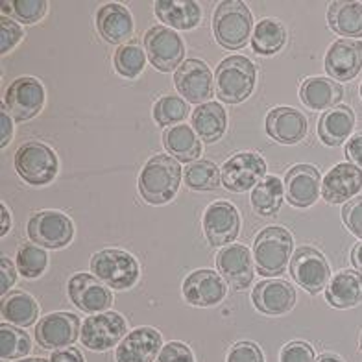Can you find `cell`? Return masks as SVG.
<instances>
[{"instance_id": "cell-30", "label": "cell", "mask_w": 362, "mask_h": 362, "mask_svg": "<svg viewBox=\"0 0 362 362\" xmlns=\"http://www.w3.org/2000/svg\"><path fill=\"white\" fill-rule=\"evenodd\" d=\"M228 128V115L218 102H205L192 111V129L204 143H216Z\"/></svg>"}, {"instance_id": "cell-35", "label": "cell", "mask_w": 362, "mask_h": 362, "mask_svg": "<svg viewBox=\"0 0 362 362\" xmlns=\"http://www.w3.org/2000/svg\"><path fill=\"white\" fill-rule=\"evenodd\" d=\"M286 32L283 24L276 19H262L255 24L252 35V48L261 56H274L283 48Z\"/></svg>"}, {"instance_id": "cell-13", "label": "cell", "mask_w": 362, "mask_h": 362, "mask_svg": "<svg viewBox=\"0 0 362 362\" xmlns=\"http://www.w3.org/2000/svg\"><path fill=\"white\" fill-rule=\"evenodd\" d=\"M204 233L211 246H229L240 231V215L229 202H215L204 213Z\"/></svg>"}, {"instance_id": "cell-48", "label": "cell", "mask_w": 362, "mask_h": 362, "mask_svg": "<svg viewBox=\"0 0 362 362\" xmlns=\"http://www.w3.org/2000/svg\"><path fill=\"white\" fill-rule=\"evenodd\" d=\"M346 158L351 165L361 168L362 167V134L353 135L346 144Z\"/></svg>"}, {"instance_id": "cell-24", "label": "cell", "mask_w": 362, "mask_h": 362, "mask_svg": "<svg viewBox=\"0 0 362 362\" xmlns=\"http://www.w3.org/2000/svg\"><path fill=\"white\" fill-rule=\"evenodd\" d=\"M267 134L281 144L303 141L309 129L307 117L294 107H274L267 115Z\"/></svg>"}, {"instance_id": "cell-8", "label": "cell", "mask_w": 362, "mask_h": 362, "mask_svg": "<svg viewBox=\"0 0 362 362\" xmlns=\"http://www.w3.org/2000/svg\"><path fill=\"white\" fill-rule=\"evenodd\" d=\"M28 237L41 248L59 250L71 244L74 224L59 211H39L28 220Z\"/></svg>"}, {"instance_id": "cell-16", "label": "cell", "mask_w": 362, "mask_h": 362, "mask_svg": "<svg viewBox=\"0 0 362 362\" xmlns=\"http://www.w3.org/2000/svg\"><path fill=\"white\" fill-rule=\"evenodd\" d=\"M80 318L71 313H50L35 325V340L45 349H63L76 342Z\"/></svg>"}, {"instance_id": "cell-1", "label": "cell", "mask_w": 362, "mask_h": 362, "mask_svg": "<svg viewBox=\"0 0 362 362\" xmlns=\"http://www.w3.org/2000/svg\"><path fill=\"white\" fill-rule=\"evenodd\" d=\"M183 168L170 156H153L139 174V194L152 205H163L174 200L181 183Z\"/></svg>"}, {"instance_id": "cell-31", "label": "cell", "mask_w": 362, "mask_h": 362, "mask_svg": "<svg viewBox=\"0 0 362 362\" xmlns=\"http://www.w3.org/2000/svg\"><path fill=\"white\" fill-rule=\"evenodd\" d=\"M163 144L167 148V152L176 158V161L187 163V165L198 161L202 156L200 137L187 124H177L165 129Z\"/></svg>"}, {"instance_id": "cell-7", "label": "cell", "mask_w": 362, "mask_h": 362, "mask_svg": "<svg viewBox=\"0 0 362 362\" xmlns=\"http://www.w3.org/2000/svg\"><path fill=\"white\" fill-rule=\"evenodd\" d=\"M144 52L158 71L172 72L181 67L185 57V45L174 30L158 24L144 35Z\"/></svg>"}, {"instance_id": "cell-50", "label": "cell", "mask_w": 362, "mask_h": 362, "mask_svg": "<svg viewBox=\"0 0 362 362\" xmlns=\"http://www.w3.org/2000/svg\"><path fill=\"white\" fill-rule=\"evenodd\" d=\"M0 124H2V134H0V144H2V148L8 146V143L11 141V137H13V122H11V117L10 113L6 110H2V113H0Z\"/></svg>"}, {"instance_id": "cell-43", "label": "cell", "mask_w": 362, "mask_h": 362, "mask_svg": "<svg viewBox=\"0 0 362 362\" xmlns=\"http://www.w3.org/2000/svg\"><path fill=\"white\" fill-rule=\"evenodd\" d=\"M342 220L346 228L351 231L355 237L362 238V196L353 198L348 204L344 205Z\"/></svg>"}, {"instance_id": "cell-5", "label": "cell", "mask_w": 362, "mask_h": 362, "mask_svg": "<svg viewBox=\"0 0 362 362\" xmlns=\"http://www.w3.org/2000/svg\"><path fill=\"white\" fill-rule=\"evenodd\" d=\"M15 170L26 183L35 187L48 185L56 177L59 161L52 148L39 141L21 144L15 152Z\"/></svg>"}, {"instance_id": "cell-20", "label": "cell", "mask_w": 362, "mask_h": 362, "mask_svg": "<svg viewBox=\"0 0 362 362\" xmlns=\"http://www.w3.org/2000/svg\"><path fill=\"white\" fill-rule=\"evenodd\" d=\"M362 189V170L351 163H339L322 180V196L327 204H348Z\"/></svg>"}, {"instance_id": "cell-36", "label": "cell", "mask_w": 362, "mask_h": 362, "mask_svg": "<svg viewBox=\"0 0 362 362\" xmlns=\"http://www.w3.org/2000/svg\"><path fill=\"white\" fill-rule=\"evenodd\" d=\"M183 180L192 191H216L222 183V174L213 161L198 159L183 168Z\"/></svg>"}, {"instance_id": "cell-4", "label": "cell", "mask_w": 362, "mask_h": 362, "mask_svg": "<svg viewBox=\"0 0 362 362\" xmlns=\"http://www.w3.org/2000/svg\"><path fill=\"white\" fill-rule=\"evenodd\" d=\"M216 95L226 104H240L253 93L257 71L246 56H229L216 67Z\"/></svg>"}, {"instance_id": "cell-46", "label": "cell", "mask_w": 362, "mask_h": 362, "mask_svg": "<svg viewBox=\"0 0 362 362\" xmlns=\"http://www.w3.org/2000/svg\"><path fill=\"white\" fill-rule=\"evenodd\" d=\"M156 362H194V355L183 342H168L161 348Z\"/></svg>"}, {"instance_id": "cell-45", "label": "cell", "mask_w": 362, "mask_h": 362, "mask_svg": "<svg viewBox=\"0 0 362 362\" xmlns=\"http://www.w3.org/2000/svg\"><path fill=\"white\" fill-rule=\"evenodd\" d=\"M226 362H264V357L257 344L237 342L229 349Z\"/></svg>"}, {"instance_id": "cell-22", "label": "cell", "mask_w": 362, "mask_h": 362, "mask_svg": "<svg viewBox=\"0 0 362 362\" xmlns=\"http://www.w3.org/2000/svg\"><path fill=\"white\" fill-rule=\"evenodd\" d=\"M158 329L137 327L124 337L115 351L117 362H156L163 348Z\"/></svg>"}, {"instance_id": "cell-53", "label": "cell", "mask_w": 362, "mask_h": 362, "mask_svg": "<svg viewBox=\"0 0 362 362\" xmlns=\"http://www.w3.org/2000/svg\"><path fill=\"white\" fill-rule=\"evenodd\" d=\"M316 362H344V361L340 357H337V355H331V353H327V355H322V357H320Z\"/></svg>"}, {"instance_id": "cell-55", "label": "cell", "mask_w": 362, "mask_h": 362, "mask_svg": "<svg viewBox=\"0 0 362 362\" xmlns=\"http://www.w3.org/2000/svg\"><path fill=\"white\" fill-rule=\"evenodd\" d=\"M361 349H362V334H361Z\"/></svg>"}, {"instance_id": "cell-21", "label": "cell", "mask_w": 362, "mask_h": 362, "mask_svg": "<svg viewBox=\"0 0 362 362\" xmlns=\"http://www.w3.org/2000/svg\"><path fill=\"white\" fill-rule=\"evenodd\" d=\"M286 200L294 207L305 209L315 205L322 192L320 172L313 165H296L285 176Z\"/></svg>"}, {"instance_id": "cell-37", "label": "cell", "mask_w": 362, "mask_h": 362, "mask_svg": "<svg viewBox=\"0 0 362 362\" xmlns=\"http://www.w3.org/2000/svg\"><path fill=\"white\" fill-rule=\"evenodd\" d=\"M115 71L124 78H137L146 65V52L137 43H128L117 48L113 56Z\"/></svg>"}, {"instance_id": "cell-26", "label": "cell", "mask_w": 362, "mask_h": 362, "mask_svg": "<svg viewBox=\"0 0 362 362\" xmlns=\"http://www.w3.org/2000/svg\"><path fill=\"white\" fill-rule=\"evenodd\" d=\"M344 96V89L340 83L329 78L315 76L307 78L300 87L301 104L313 111H329L337 107Z\"/></svg>"}, {"instance_id": "cell-23", "label": "cell", "mask_w": 362, "mask_h": 362, "mask_svg": "<svg viewBox=\"0 0 362 362\" xmlns=\"http://www.w3.org/2000/svg\"><path fill=\"white\" fill-rule=\"evenodd\" d=\"M252 300L262 315H286L296 305V291L285 279H267L255 285Z\"/></svg>"}, {"instance_id": "cell-12", "label": "cell", "mask_w": 362, "mask_h": 362, "mask_svg": "<svg viewBox=\"0 0 362 362\" xmlns=\"http://www.w3.org/2000/svg\"><path fill=\"white\" fill-rule=\"evenodd\" d=\"M6 110L15 120H30L41 113L45 105V87L37 78L23 76L11 81L4 96Z\"/></svg>"}, {"instance_id": "cell-54", "label": "cell", "mask_w": 362, "mask_h": 362, "mask_svg": "<svg viewBox=\"0 0 362 362\" xmlns=\"http://www.w3.org/2000/svg\"><path fill=\"white\" fill-rule=\"evenodd\" d=\"M15 362H50V361H45V358H39V357H32V358H19V361Z\"/></svg>"}, {"instance_id": "cell-28", "label": "cell", "mask_w": 362, "mask_h": 362, "mask_svg": "<svg viewBox=\"0 0 362 362\" xmlns=\"http://www.w3.org/2000/svg\"><path fill=\"white\" fill-rule=\"evenodd\" d=\"M156 15L172 30H192L200 24L202 8L194 0H158Z\"/></svg>"}, {"instance_id": "cell-19", "label": "cell", "mask_w": 362, "mask_h": 362, "mask_svg": "<svg viewBox=\"0 0 362 362\" xmlns=\"http://www.w3.org/2000/svg\"><path fill=\"white\" fill-rule=\"evenodd\" d=\"M325 72L337 81H348L362 69V41L339 39L325 54Z\"/></svg>"}, {"instance_id": "cell-52", "label": "cell", "mask_w": 362, "mask_h": 362, "mask_svg": "<svg viewBox=\"0 0 362 362\" xmlns=\"http://www.w3.org/2000/svg\"><path fill=\"white\" fill-rule=\"evenodd\" d=\"M10 228H11V215H10V211H8V207L2 204V229H0V233L6 235L8 231H10Z\"/></svg>"}, {"instance_id": "cell-27", "label": "cell", "mask_w": 362, "mask_h": 362, "mask_svg": "<svg viewBox=\"0 0 362 362\" xmlns=\"http://www.w3.org/2000/svg\"><path fill=\"white\" fill-rule=\"evenodd\" d=\"M325 300L331 307L349 309L362 303V274L357 270H342L325 286Z\"/></svg>"}, {"instance_id": "cell-51", "label": "cell", "mask_w": 362, "mask_h": 362, "mask_svg": "<svg viewBox=\"0 0 362 362\" xmlns=\"http://www.w3.org/2000/svg\"><path fill=\"white\" fill-rule=\"evenodd\" d=\"M351 262L353 267L357 268V272L362 274V243L355 244V248L351 250Z\"/></svg>"}, {"instance_id": "cell-47", "label": "cell", "mask_w": 362, "mask_h": 362, "mask_svg": "<svg viewBox=\"0 0 362 362\" xmlns=\"http://www.w3.org/2000/svg\"><path fill=\"white\" fill-rule=\"evenodd\" d=\"M0 272H2V279H0V292L2 294H8L11 286L17 281V270H15V264L11 262V259H8L6 255H2L0 259Z\"/></svg>"}, {"instance_id": "cell-18", "label": "cell", "mask_w": 362, "mask_h": 362, "mask_svg": "<svg viewBox=\"0 0 362 362\" xmlns=\"http://www.w3.org/2000/svg\"><path fill=\"white\" fill-rule=\"evenodd\" d=\"M69 298L78 309L89 313V315H96V313L110 309L111 303H113V298H111L107 286L98 277L83 274V272L71 277Z\"/></svg>"}, {"instance_id": "cell-11", "label": "cell", "mask_w": 362, "mask_h": 362, "mask_svg": "<svg viewBox=\"0 0 362 362\" xmlns=\"http://www.w3.org/2000/svg\"><path fill=\"white\" fill-rule=\"evenodd\" d=\"M291 276L301 288H305L310 294H318L325 288L331 276L327 259L318 250L303 246L292 253L291 259Z\"/></svg>"}, {"instance_id": "cell-14", "label": "cell", "mask_w": 362, "mask_h": 362, "mask_svg": "<svg viewBox=\"0 0 362 362\" xmlns=\"http://www.w3.org/2000/svg\"><path fill=\"white\" fill-rule=\"evenodd\" d=\"M216 268L220 276L235 291L248 288L255 276L253 255L243 244H229L216 253Z\"/></svg>"}, {"instance_id": "cell-6", "label": "cell", "mask_w": 362, "mask_h": 362, "mask_svg": "<svg viewBox=\"0 0 362 362\" xmlns=\"http://www.w3.org/2000/svg\"><path fill=\"white\" fill-rule=\"evenodd\" d=\"M90 272L105 286L115 291H126L137 283L139 262L124 250L107 248L90 257Z\"/></svg>"}, {"instance_id": "cell-10", "label": "cell", "mask_w": 362, "mask_h": 362, "mask_svg": "<svg viewBox=\"0 0 362 362\" xmlns=\"http://www.w3.org/2000/svg\"><path fill=\"white\" fill-rule=\"evenodd\" d=\"M222 185L231 192H246L255 189L267 174V163L255 152H238L220 168Z\"/></svg>"}, {"instance_id": "cell-9", "label": "cell", "mask_w": 362, "mask_h": 362, "mask_svg": "<svg viewBox=\"0 0 362 362\" xmlns=\"http://www.w3.org/2000/svg\"><path fill=\"white\" fill-rule=\"evenodd\" d=\"M128 333L126 318L119 313H100L86 318L80 331V340L93 351H105L113 348Z\"/></svg>"}, {"instance_id": "cell-34", "label": "cell", "mask_w": 362, "mask_h": 362, "mask_svg": "<svg viewBox=\"0 0 362 362\" xmlns=\"http://www.w3.org/2000/svg\"><path fill=\"white\" fill-rule=\"evenodd\" d=\"M39 305L37 301L26 292H11L10 296H4L2 300V318L6 324L19 325V327H28L37 320Z\"/></svg>"}, {"instance_id": "cell-56", "label": "cell", "mask_w": 362, "mask_h": 362, "mask_svg": "<svg viewBox=\"0 0 362 362\" xmlns=\"http://www.w3.org/2000/svg\"><path fill=\"white\" fill-rule=\"evenodd\" d=\"M361 96H362V86H361Z\"/></svg>"}, {"instance_id": "cell-41", "label": "cell", "mask_w": 362, "mask_h": 362, "mask_svg": "<svg viewBox=\"0 0 362 362\" xmlns=\"http://www.w3.org/2000/svg\"><path fill=\"white\" fill-rule=\"evenodd\" d=\"M47 6V0H13L10 2V13L19 23L34 24L43 19Z\"/></svg>"}, {"instance_id": "cell-49", "label": "cell", "mask_w": 362, "mask_h": 362, "mask_svg": "<svg viewBox=\"0 0 362 362\" xmlns=\"http://www.w3.org/2000/svg\"><path fill=\"white\" fill-rule=\"evenodd\" d=\"M50 362H86V361H83V355H81L76 348H63V349H56V351L50 355Z\"/></svg>"}, {"instance_id": "cell-29", "label": "cell", "mask_w": 362, "mask_h": 362, "mask_svg": "<svg viewBox=\"0 0 362 362\" xmlns=\"http://www.w3.org/2000/svg\"><path fill=\"white\" fill-rule=\"evenodd\" d=\"M353 128H355V113L348 105H337L320 117L318 137L327 146H339L351 137Z\"/></svg>"}, {"instance_id": "cell-32", "label": "cell", "mask_w": 362, "mask_h": 362, "mask_svg": "<svg viewBox=\"0 0 362 362\" xmlns=\"http://www.w3.org/2000/svg\"><path fill=\"white\" fill-rule=\"evenodd\" d=\"M329 28L342 37H362L361 2H333L327 10Z\"/></svg>"}, {"instance_id": "cell-44", "label": "cell", "mask_w": 362, "mask_h": 362, "mask_svg": "<svg viewBox=\"0 0 362 362\" xmlns=\"http://www.w3.org/2000/svg\"><path fill=\"white\" fill-rule=\"evenodd\" d=\"M279 362H316L315 349L307 342H291L279 353Z\"/></svg>"}, {"instance_id": "cell-3", "label": "cell", "mask_w": 362, "mask_h": 362, "mask_svg": "<svg viewBox=\"0 0 362 362\" xmlns=\"http://www.w3.org/2000/svg\"><path fill=\"white\" fill-rule=\"evenodd\" d=\"M252 11L240 0H224L213 15V34L216 43L226 50H238L248 45L252 35Z\"/></svg>"}, {"instance_id": "cell-17", "label": "cell", "mask_w": 362, "mask_h": 362, "mask_svg": "<svg viewBox=\"0 0 362 362\" xmlns=\"http://www.w3.org/2000/svg\"><path fill=\"white\" fill-rule=\"evenodd\" d=\"M183 298L194 307L218 305L228 294V283L213 270H196L183 281Z\"/></svg>"}, {"instance_id": "cell-42", "label": "cell", "mask_w": 362, "mask_h": 362, "mask_svg": "<svg viewBox=\"0 0 362 362\" xmlns=\"http://www.w3.org/2000/svg\"><path fill=\"white\" fill-rule=\"evenodd\" d=\"M23 39V28L13 19L2 15L0 19V52L8 54L13 50Z\"/></svg>"}, {"instance_id": "cell-38", "label": "cell", "mask_w": 362, "mask_h": 362, "mask_svg": "<svg viewBox=\"0 0 362 362\" xmlns=\"http://www.w3.org/2000/svg\"><path fill=\"white\" fill-rule=\"evenodd\" d=\"M32 349V340L24 331L10 324L0 325V355L4 361L26 357Z\"/></svg>"}, {"instance_id": "cell-40", "label": "cell", "mask_w": 362, "mask_h": 362, "mask_svg": "<svg viewBox=\"0 0 362 362\" xmlns=\"http://www.w3.org/2000/svg\"><path fill=\"white\" fill-rule=\"evenodd\" d=\"M153 120L159 126H168L172 128L174 124H180L181 120L187 119L189 115V105L180 96L165 95L153 104Z\"/></svg>"}, {"instance_id": "cell-33", "label": "cell", "mask_w": 362, "mask_h": 362, "mask_svg": "<svg viewBox=\"0 0 362 362\" xmlns=\"http://www.w3.org/2000/svg\"><path fill=\"white\" fill-rule=\"evenodd\" d=\"M285 185L277 176H264L250 196L252 209L261 216H274L281 209Z\"/></svg>"}, {"instance_id": "cell-39", "label": "cell", "mask_w": 362, "mask_h": 362, "mask_svg": "<svg viewBox=\"0 0 362 362\" xmlns=\"http://www.w3.org/2000/svg\"><path fill=\"white\" fill-rule=\"evenodd\" d=\"M17 270L26 279H34L39 277L47 270L48 267V255L41 246L37 244H23L17 250Z\"/></svg>"}, {"instance_id": "cell-2", "label": "cell", "mask_w": 362, "mask_h": 362, "mask_svg": "<svg viewBox=\"0 0 362 362\" xmlns=\"http://www.w3.org/2000/svg\"><path fill=\"white\" fill-rule=\"evenodd\" d=\"M291 231L283 226H268L255 237L253 243V261L261 276L274 277L283 274L292 259Z\"/></svg>"}, {"instance_id": "cell-15", "label": "cell", "mask_w": 362, "mask_h": 362, "mask_svg": "<svg viewBox=\"0 0 362 362\" xmlns=\"http://www.w3.org/2000/svg\"><path fill=\"white\" fill-rule=\"evenodd\" d=\"M176 89L189 104H204L213 96V72L202 59H187L174 74Z\"/></svg>"}, {"instance_id": "cell-25", "label": "cell", "mask_w": 362, "mask_h": 362, "mask_svg": "<svg viewBox=\"0 0 362 362\" xmlns=\"http://www.w3.org/2000/svg\"><path fill=\"white\" fill-rule=\"evenodd\" d=\"M96 30L107 43H124L134 34V17L122 4H105L96 13Z\"/></svg>"}]
</instances>
